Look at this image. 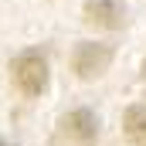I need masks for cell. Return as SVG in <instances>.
I'll use <instances>...</instances> for the list:
<instances>
[{"instance_id": "5b68a950", "label": "cell", "mask_w": 146, "mask_h": 146, "mask_svg": "<svg viewBox=\"0 0 146 146\" xmlns=\"http://www.w3.org/2000/svg\"><path fill=\"white\" fill-rule=\"evenodd\" d=\"M122 133L133 146H146V106H129L122 112Z\"/></svg>"}, {"instance_id": "277c9868", "label": "cell", "mask_w": 146, "mask_h": 146, "mask_svg": "<svg viewBox=\"0 0 146 146\" xmlns=\"http://www.w3.org/2000/svg\"><path fill=\"white\" fill-rule=\"evenodd\" d=\"M61 126H65L68 139H75V143H82V146L95 143V133H99V122H95V115H92L88 109H75V112H68V115L61 119Z\"/></svg>"}, {"instance_id": "7a4b0ae2", "label": "cell", "mask_w": 146, "mask_h": 146, "mask_svg": "<svg viewBox=\"0 0 146 146\" xmlns=\"http://www.w3.org/2000/svg\"><path fill=\"white\" fill-rule=\"evenodd\" d=\"M112 65V48L109 44H95V41H82L72 54V68L78 78H99Z\"/></svg>"}, {"instance_id": "3957f363", "label": "cell", "mask_w": 146, "mask_h": 146, "mask_svg": "<svg viewBox=\"0 0 146 146\" xmlns=\"http://www.w3.org/2000/svg\"><path fill=\"white\" fill-rule=\"evenodd\" d=\"M82 14H85V21H88L92 27H106V31L122 27V21H126L122 0H85Z\"/></svg>"}, {"instance_id": "8992f818", "label": "cell", "mask_w": 146, "mask_h": 146, "mask_svg": "<svg viewBox=\"0 0 146 146\" xmlns=\"http://www.w3.org/2000/svg\"><path fill=\"white\" fill-rule=\"evenodd\" d=\"M0 146H3V143H0Z\"/></svg>"}, {"instance_id": "6da1fadb", "label": "cell", "mask_w": 146, "mask_h": 146, "mask_svg": "<svg viewBox=\"0 0 146 146\" xmlns=\"http://www.w3.org/2000/svg\"><path fill=\"white\" fill-rule=\"evenodd\" d=\"M10 75H14V85L24 92V95H41L48 88V61L37 54V51H24L14 58L10 65Z\"/></svg>"}]
</instances>
